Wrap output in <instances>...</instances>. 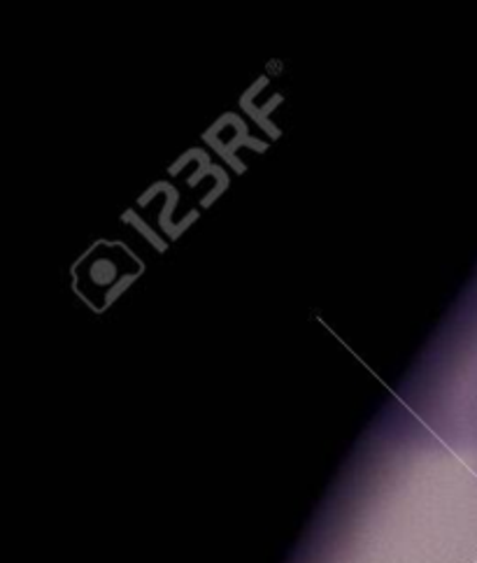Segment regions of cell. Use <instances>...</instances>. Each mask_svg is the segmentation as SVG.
Returning <instances> with one entry per match:
<instances>
[{"label":"cell","instance_id":"1","mask_svg":"<svg viewBox=\"0 0 477 563\" xmlns=\"http://www.w3.org/2000/svg\"><path fill=\"white\" fill-rule=\"evenodd\" d=\"M393 404L435 442L470 454L477 468V303L447 327Z\"/></svg>","mask_w":477,"mask_h":563}]
</instances>
